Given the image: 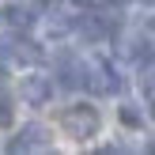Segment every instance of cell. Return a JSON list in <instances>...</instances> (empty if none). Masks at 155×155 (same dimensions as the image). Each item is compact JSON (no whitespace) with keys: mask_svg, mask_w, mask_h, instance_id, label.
Here are the masks:
<instances>
[{"mask_svg":"<svg viewBox=\"0 0 155 155\" xmlns=\"http://www.w3.org/2000/svg\"><path fill=\"white\" fill-rule=\"evenodd\" d=\"M61 129H64L72 140H91V136H98V129H102V117H98L95 106L80 102V106H68V110L61 114Z\"/></svg>","mask_w":155,"mask_h":155,"instance_id":"1","label":"cell"},{"mask_svg":"<svg viewBox=\"0 0 155 155\" xmlns=\"http://www.w3.org/2000/svg\"><path fill=\"white\" fill-rule=\"evenodd\" d=\"M83 87H91L95 95H114V91H121V80L106 61H95V64H87V83Z\"/></svg>","mask_w":155,"mask_h":155,"instance_id":"2","label":"cell"},{"mask_svg":"<svg viewBox=\"0 0 155 155\" xmlns=\"http://www.w3.org/2000/svg\"><path fill=\"white\" fill-rule=\"evenodd\" d=\"M19 95H23L27 106H45L53 98V80H49V76H23Z\"/></svg>","mask_w":155,"mask_h":155,"instance_id":"3","label":"cell"},{"mask_svg":"<svg viewBox=\"0 0 155 155\" xmlns=\"http://www.w3.org/2000/svg\"><path fill=\"white\" fill-rule=\"evenodd\" d=\"M34 148H49V129L45 125H23V133L15 140H8V151H34Z\"/></svg>","mask_w":155,"mask_h":155,"instance_id":"4","label":"cell"},{"mask_svg":"<svg viewBox=\"0 0 155 155\" xmlns=\"http://www.w3.org/2000/svg\"><path fill=\"white\" fill-rule=\"evenodd\" d=\"M57 76H61L64 87H83L87 83V64L80 57H72V53H61L57 57Z\"/></svg>","mask_w":155,"mask_h":155,"instance_id":"5","label":"cell"},{"mask_svg":"<svg viewBox=\"0 0 155 155\" xmlns=\"http://www.w3.org/2000/svg\"><path fill=\"white\" fill-rule=\"evenodd\" d=\"M76 30H80L87 42H102V38L110 34V23L102 19V12H83L80 19H76Z\"/></svg>","mask_w":155,"mask_h":155,"instance_id":"6","label":"cell"},{"mask_svg":"<svg viewBox=\"0 0 155 155\" xmlns=\"http://www.w3.org/2000/svg\"><path fill=\"white\" fill-rule=\"evenodd\" d=\"M4 45H8V42H4ZM8 57H15L19 64H38V61H42V49H38L30 38H19V42L8 45Z\"/></svg>","mask_w":155,"mask_h":155,"instance_id":"7","label":"cell"},{"mask_svg":"<svg viewBox=\"0 0 155 155\" xmlns=\"http://www.w3.org/2000/svg\"><path fill=\"white\" fill-rule=\"evenodd\" d=\"M125 57L136 61V64H151V61H155V42H151V38H129Z\"/></svg>","mask_w":155,"mask_h":155,"instance_id":"8","label":"cell"},{"mask_svg":"<svg viewBox=\"0 0 155 155\" xmlns=\"http://www.w3.org/2000/svg\"><path fill=\"white\" fill-rule=\"evenodd\" d=\"M4 19H8V27H15V30H30V27H34V12L23 8V4H12L4 12Z\"/></svg>","mask_w":155,"mask_h":155,"instance_id":"9","label":"cell"},{"mask_svg":"<svg viewBox=\"0 0 155 155\" xmlns=\"http://www.w3.org/2000/svg\"><path fill=\"white\" fill-rule=\"evenodd\" d=\"M15 117V106H12V95H8L4 87H0V129H8Z\"/></svg>","mask_w":155,"mask_h":155,"instance_id":"10","label":"cell"},{"mask_svg":"<svg viewBox=\"0 0 155 155\" xmlns=\"http://www.w3.org/2000/svg\"><path fill=\"white\" fill-rule=\"evenodd\" d=\"M121 125H129V129H140V125H144V114L136 110V106H121Z\"/></svg>","mask_w":155,"mask_h":155,"instance_id":"11","label":"cell"},{"mask_svg":"<svg viewBox=\"0 0 155 155\" xmlns=\"http://www.w3.org/2000/svg\"><path fill=\"white\" fill-rule=\"evenodd\" d=\"M0 76H8V45L0 42Z\"/></svg>","mask_w":155,"mask_h":155,"instance_id":"12","label":"cell"},{"mask_svg":"<svg viewBox=\"0 0 155 155\" xmlns=\"http://www.w3.org/2000/svg\"><path fill=\"white\" fill-rule=\"evenodd\" d=\"M144 87H148V95H155V72H151V76H144Z\"/></svg>","mask_w":155,"mask_h":155,"instance_id":"13","label":"cell"},{"mask_svg":"<svg viewBox=\"0 0 155 155\" xmlns=\"http://www.w3.org/2000/svg\"><path fill=\"white\" fill-rule=\"evenodd\" d=\"M148 27H151V30H155V15H151V23H148Z\"/></svg>","mask_w":155,"mask_h":155,"instance_id":"14","label":"cell"},{"mask_svg":"<svg viewBox=\"0 0 155 155\" xmlns=\"http://www.w3.org/2000/svg\"><path fill=\"white\" fill-rule=\"evenodd\" d=\"M144 4H155V0H144Z\"/></svg>","mask_w":155,"mask_h":155,"instance_id":"15","label":"cell"},{"mask_svg":"<svg viewBox=\"0 0 155 155\" xmlns=\"http://www.w3.org/2000/svg\"><path fill=\"white\" fill-rule=\"evenodd\" d=\"M114 4H121V0H114Z\"/></svg>","mask_w":155,"mask_h":155,"instance_id":"16","label":"cell"}]
</instances>
